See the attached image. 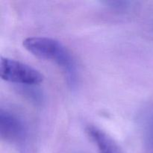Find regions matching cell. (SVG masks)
<instances>
[{
	"label": "cell",
	"mask_w": 153,
	"mask_h": 153,
	"mask_svg": "<svg viewBox=\"0 0 153 153\" xmlns=\"http://www.w3.org/2000/svg\"><path fill=\"white\" fill-rule=\"evenodd\" d=\"M24 48L34 56L55 62L64 73L67 83L75 89L79 82L77 64L71 52L56 39L46 37L26 38L22 43Z\"/></svg>",
	"instance_id": "obj_1"
},
{
	"label": "cell",
	"mask_w": 153,
	"mask_h": 153,
	"mask_svg": "<svg viewBox=\"0 0 153 153\" xmlns=\"http://www.w3.org/2000/svg\"><path fill=\"white\" fill-rule=\"evenodd\" d=\"M0 137L1 140L16 146L26 144L29 137L28 126L16 111L1 107L0 109Z\"/></svg>",
	"instance_id": "obj_2"
},
{
	"label": "cell",
	"mask_w": 153,
	"mask_h": 153,
	"mask_svg": "<svg viewBox=\"0 0 153 153\" xmlns=\"http://www.w3.org/2000/svg\"><path fill=\"white\" fill-rule=\"evenodd\" d=\"M0 76L6 82L22 86H35L43 82V74L31 66L9 58L1 57Z\"/></svg>",
	"instance_id": "obj_3"
},
{
	"label": "cell",
	"mask_w": 153,
	"mask_h": 153,
	"mask_svg": "<svg viewBox=\"0 0 153 153\" xmlns=\"http://www.w3.org/2000/svg\"><path fill=\"white\" fill-rule=\"evenodd\" d=\"M86 133L100 153H123L118 143L108 134L96 126L86 127Z\"/></svg>",
	"instance_id": "obj_4"
},
{
	"label": "cell",
	"mask_w": 153,
	"mask_h": 153,
	"mask_svg": "<svg viewBox=\"0 0 153 153\" xmlns=\"http://www.w3.org/2000/svg\"><path fill=\"white\" fill-rule=\"evenodd\" d=\"M102 4L114 11L126 13L130 10H132V9L135 7L137 2L134 1L117 0V1H102Z\"/></svg>",
	"instance_id": "obj_5"
},
{
	"label": "cell",
	"mask_w": 153,
	"mask_h": 153,
	"mask_svg": "<svg viewBox=\"0 0 153 153\" xmlns=\"http://www.w3.org/2000/svg\"><path fill=\"white\" fill-rule=\"evenodd\" d=\"M143 139L147 153H153V114L148 117L143 126Z\"/></svg>",
	"instance_id": "obj_6"
}]
</instances>
